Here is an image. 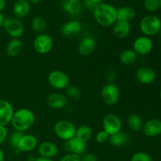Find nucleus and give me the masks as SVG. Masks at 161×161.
Returning <instances> with one entry per match:
<instances>
[{
  "label": "nucleus",
  "mask_w": 161,
  "mask_h": 161,
  "mask_svg": "<svg viewBox=\"0 0 161 161\" xmlns=\"http://www.w3.org/2000/svg\"><path fill=\"white\" fill-rule=\"evenodd\" d=\"M4 19H5L4 16H3V14L0 13V28L3 26V22H4Z\"/></svg>",
  "instance_id": "42"
},
{
  "label": "nucleus",
  "mask_w": 161,
  "mask_h": 161,
  "mask_svg": "<svg viewBox=\"0 0 161 161\" xmlns=\"http://www.w3.org/2000/svg\"><path fill=\"white\" fill-rule=\"evenodd\" d=\"M156 72L152 68L148 66L140 67L136 72V78L142 84L149 85L153 83L156 80Z\"/></svg>",
  "instance_id": "14"
},
{
  "label": "nucleus",
  "mask_w": 161,
  "mask_h": 161,
  "mask_svg": "<svg viewBox=\"0 0 161 161\" xmlns=\"http://www.w3.org/2000/svg\"><path fill=\"white\" fill-rule=\"evenodd\" d=\"M67 97L60 93H53L47 97V104L53 109H63L67 105Z\"/></svg>",
  "instance_id": "17"
},
{
  "label": "nucleus",
  "mask_w": 161,
  "mask_h": 161,
  "mask_svg": "<svg viewBox=\"0 0 161 161\" xmlns=\"http://www.w3.org/2000/svg\"><path fill=\"white\" fill-rule=\"evenodd\" d=\"M47 80L50 86L56 90H65L69 86V77L61 70H53L49 73Z\"/></svg>",
  "instance_id": "7"
},
{
  "label": "nucleus",
  "mask_w": 161,
  "mask_h": 161,
  "mask_svg": "<svg viewBox=\"0 0 161 161\" xmlns=\"http://www.w3.org/2000/svg\"><path fill=\"white\" fill-rule=\"evenodd\" d=\"M93 1H94L96 4L98 5V4H100V3H102V2H103L104 0H93Z\"/></svg>",
  "instance_id": "45"
},
{
  "label": "nucleus",
  "mask_w": 161,
  "mask_h": 161,
  "mask_svg": "<svg viewBox=\"0 0 161 161\" xmlns=\"http://www.w3.org/2000/svg\"><path fill=\"white\" fill-rule=\"evenodd\" d=\"M102 126H103V130L109 135H112L121 131L122 121L117 115L114 113H109L105 115L104 117Z\"/></svg>",
  "instance_id": "9"
},
{
  "label": "nucleus",
  "mask_w": 161,
  "mask_h": 161,
  "mask_svg": "<svg viewBox=\"0 0 161 161\" xmlns=\"http://www.w3.org/2000/svg\"><path fill=\"white\" fill-rule=\"evenodd\" d=\"M109 136L110 135H108L106 131H105L104 130H102L97 133V135H96L95 136V140L97 143H99V144H103V143L108 141Z\"/></svg>",
  "instance_id": "34"
},
{
  "label": "nucleus",
  "mask_w": 161,
  "mask_h": 161,
  "mask_svg": "<svg viewBox=\"0 0 161 161\" xmlns=\"http://www.w3.org/2000/svg\"><path fill=\"white\" fill-rule=\"evenodd\" d=\"M160 10H161V0H160Z\"/></svg>",
  "instance_id": "48"
},
{
  "label": "nucleus",
  "mask_w": 161,
  "mask_h": 161,
  "mask_svg": "<svg viewBox=\"0 0 161 161\" xmlns=\"http://www.w3.org/2000/svg\"><path fill=\"white\" fill-rule=\"evenodd\" d=\"M61 7L70 15H77L81 12L82 5L80 0H62Z\"/></svg>",
  "instance_id": "22"
},
{
  "label": "nucleus",
  "mask_w": 161,
  "mask_h": 161,
  "mask_svg": "<svg viewBox=\"0 0 161 161\" xmlns=\"http://www.w3.org/2000/svg\"><path fill=\"white\" fill-rule=\"evenodd\" d=\"M58 146L52 142H42L38 146V153L41 157L52 159L58 155Z\"/></svg>",
  "instance_id": "15"
},
{
  "label": "nucleus",
  "mask_w": 161,
  "mask_h": 161,
  "mask_svg": "<svg viewBox=\"0 0 161 161\" xmlns=\"http://www.w3.org/2000/svg\"><path fill=\"white\" fill-rule=\"evenodd\" d=\"M143 133L146 136L153 138L161 135V121L157 119H151L142 126Z\"/></svg>",
  "instance_id": "16"
},
{
  "label": "nucleus",
  "mask_w": 161,
  "mask_h": 161,
  "mask_svg": "<svg viewBox=\"0 0 161 161\" xmlns=\"http://www.w3.org/2000/svg\"><path fill=\"white\" fill-rule=\"evenodd\" d=\"M38 146V140L36 137L33 135L29 134H24L23 136L20 138L17 150L15 151L16 153H28L34 150Z\"/></svg>",
  "instance_id": "11"
},
{
  "label": "nucleus",
  "mask_w": 161,
  "mask_h": 161,
  "mask_svg": "<svg viewBox=\"0 0 161 161\" xmlns=\"http://www.w3.org/2000/svg\"><path fill=\"white\" fill-rule=\"evenodd\" d=\"M119 61L124 65H132L135 64L138 58V54L130 49H127V50H123L119 54Z\"/></svg>",
  "instance_id": "26"
},
{
  "label": "nucleus",
  "mask_w": 161,
  "mask_h": 161,
  "mask_svg": "<svg viewBox=\"0 0 161 161\" xmlns=\"http://www.w3.org/2000/svg\"><path fill=\"white\" fill-rule=\"evenodd\" d=\"M106 79L108 80L109 83H113V82L114 81L115 79H116V72H115L114 69H110L109 70L107 71Z\"/></svg>",
  "instance_id": "39"
},
{
  "label": "nucleus",
  "mask_w": 161,
  "mask_h": 161,
  "mask_svg": "<svg viewBox=\"0 0 161 161\" xmlns=\"http://www.w3.org/2000/svg\"><path fill=\"white\" fill-rule=\"evenodd\" d=\"M31 28L36 32L42 33L47 28V22L42 17H36L31 21Z\"/></svg>",
  "instance_id": "29"
},
{
  "label": "nucleus",
  "mask_w": 161,
  "mask_h": 161,
  "mask_svg": "<svg viewBox=\"0 0 161 161\" xmlns=\"http://www.w3.org/2000/svg\"><path fill=\"white\" fill-rule=\"evenodd\" d=\"M4 159H5L4 153H3V149L0 148V161H4Z\"/></svg>",
  "instance_id": "43"
},
{
  "label": "nucleus",
  "mask_w": 161,
  "mask_h": 161,
  "mask_svg": "<svg viewBox=\"0 0 161 161\" xmlns=\"http://www.w3.org/2000/svg\"><path fill=\"white\" fill-rule=\"evenodd\" d=\"M31 5L28 0H17L13 8V12L17 18H23L29 14Z\"/></svg>",
  "instance_id": "21"
},
{
  "label": "nucleus",
  "mask_w": 161,
  "mask_h": 161,
  "mask_svg": "<svg viewBox=\"0 0 161 161\" xmlns=\"http://www.w3.org/2000/svg\"><path fill=\"white\" fill-rule=\"evenodd\" d=\"M23 49V43L20 39H12L6 46V53L9 57L17 56Z\"/></svg>",
  "instance_id": "25"
},
{
  "label": "nucleus",
  "mask_w": 161,
  "mask_h": 161,
  "mask_svg": "<svg viewBox=\"0 0 161 161\" xmlns=\"http://www.w3.org/2000/svg\"><path fill=\"white\" fill-rule=\"evenodd\" d=\"M80 161H98V159L95 154L84 153L80 157Z\"/></svg>",
  "instance_id": "36"
},
{
  "label": "nucleus",
  "mask_w": 161,
  "mask_h": 161,
  "mask_svg": "<svg viewBox=\"0 0 161 161\" xmlns=\"http://www.w3.org/2000/svg\"><path fill=\"white\" fill-rule=\"evenodd\" d=\"M101 97L104 103L107 105H114L119 102L120 97L119 89L115 83L105 85L101 91Z\"/></svg>",
  "instance_id": "6"
},
{
  "label": "nucleus",
  "mask_w": 161,
  "mask_h": 161,
  "mask_svg": "<svg viewBox=\"0 0 161 161\" xmlns=\"http://www.w3.org/2000/svg\"><path fill=\"white\" fill-rule=\"evenodd\" d=\"M66 95L69 98L73 101H77L81 97V91L77 86H69L66 88Z\"/></svg>",
  "instance_id": "31"
},
{
  "label": "nucleus",
  "mask_w": 161,
  "mask_h": 161,
  "mask_svg": "<svg viewBox=\"0 0 161 161\" xmlns=\"http://www.w3.org/2000/svg\"><path fill=\"white\" fill-rule=\"evenodd\" d=\"M130 161H153L149 154L145 152H137L131 157Z\"/></svg>",
  "instance_id": "33"
},
{
  "label": "nucleus",
  "mask_w": 161,
  "mask_h": 161,
  "mask_svg": "<svg viewBox=\"0 0 161 161\" xmlns=\"http://www.w3.org/2000/svg\"><path fill=\"white\" fill-rule=\"evenodd\" d=\"M136 16L135 9L131 6H125L117 9V20L130 22Z\"/></svg>",
  "instance_id": "23"
},
{
  "label": "nucleus",
  "mask_w": 161,
  "mask_h": 161,
  "mask_svg": "<svg viewBox=\"0 0 161 161\" xmlns=\"http://www.w3.org/2000/svg\"><path fill=\"white\" fill-rule=\"evenodd\" d=\"M60 161H80V157L73 153H67L61 157Z\"/></svg>",
  "instance_id": "35"
},
{
  "label": "nucleus",
  "mask_w": 161,
  "mask_h": 161,
  "mask_svg": "<svg viewBox=\"0 0 161 161\" xmlns=\"http://www.w3.org/2000/svg\"><path fill=\"white\" fill-rule=\"evenodd\" d=\"M160 39H161V30H160Z\"/></svg>",
  "instance_id": "47"
},
{
  "label": "nucleus",
  "mask_w": 161,
  "mask_h": 161,
  "mask_svg": "<svg viewBox=\"0 0 161 161\" xmlns=\"http://www.w3.org/2000/svg\"><path fill=\"white\" fill-rule=\"evenodd\" d=\"M29 3H34V4H38V3H42L43 0H28Z\"/></svg>",
  "instance_id": "44"
},
{
  "label": "nucleus",
  "mask_w": 161,
  "mask_h": 161,
  "mask_svg": "<svg viewBox=\"0 0 161 161\" xmlns=\"http://www.w3.org/2000/svg\"><path fill=\"white\" fill-rule=\"evenodd\" d=\"M139 28L145 36H156L161 30V20L158 17L152 14L145 16L140 21Z\"/></svg>",
  "instance_id": "3"
},
{
  "label": "nucleus",
  "mask_w": 161,
  "mask_h": 161,
  "mask_svg": "<svg viewBox=\"0 0 161 161\" xmlns=\"http://www.w3.org/2000/svg\"><path fill=\"white\" fill-rule=\"evenodd\" d=\"M153 44L151 39L147 36H139L133 42V49L132 50L138 55H147L152 51Z\"/></svg>",
  "instance_id": "10"
},
{
  "label": "nucleus",
  "mask_w": 161,
  "mask_h": 161,
  "mask_svg": "<svg viewBox=\"0 0 161 161\" xmlns=\"http://www.w3.org/2000/svg\"><path fill=\"white\" fill-rule=\"evenodd\" d=\"M36 120L34 113L28 108H20L14 113L11 124L15 130L24 132L31 128Z\"/></svg>",
  "instance_id": "2"
},
{
  "label": "nucleus",
  "mask_w": 161,
  "mask_h": 161,
  "mask_svg": "<svg viewBox=\"0 0 161 161\" xmlns=\"http://www.w3.org/2000/svg\"><path fill=\"white\" fill-rule=\"evenodd\" d=\"M64 150L67 153H73L81 157L86 151V143L83 142L78 138L74 137L70 140L65 142L64 145Z\"/></svg>",
  "instance_id": "12"
},
{
  "label": "nucleus",
  "mask_w": 161,
  "mask_h": 161,
  "mask_svg": "<svg viewBox=\"0 0 161 161\" xmlns=\"http://www.w3.org/2000/svg\"><path fill=\"white\" fill-rule=\"evenodd\" d=\"M96 41L93 37H85L78 45V52L82 56L91 54L95 50Z\"/></svg>",
  "instance_id": "20"
},
{
  "label": "nucleus",
  "mask_w": 161,
  "mask_h": 161,
  "mask_svg": "<svg viewBox=\"0 0 161 161\" xmlns=\"http://www.w3.org/2000/svg\"><path fill=\"white\" fill-rule=\"evenodd\" d=\"M35 161H53L52 159H50V158H45V157H38V158L36 159V160Z\"/></svg>",
  "instance_id": "40"
},
{
  "label": "nucleus",
  "mask_w": 161,
  "mask_h": 161,
  "mask_svg": "<svg viewBox=\"0 0 161 161\" xmlns=\"http://www.w3.org/2000/svg\"><path fill=\"white\" fill-rule=\"evenodd\" d=\"M130 141V136L125 132L119 131L117 133L112 135L109 136L110 145L115 147H121V146H126Z\"/></svg>",
  "instance_id": "24"
},
{
  "label": "nucleus",
  "mask_w": 161,
  "mask_h": 161,
  "mask_svg": "<svg viewBox=\"0 0 161 161\" xmlns=\"http://www.w3.org/2000/svg\"><path fill=\"white\" fill-rule=\"evenodd\" d=\"M160 0H144V6L149 12H156L160 9Z\"/></svg>",
  "instance_id": "32"
},
{
  "label": "nucleus",
  "mask_w": 161,
  "mask_h": 161,
  "mask_svg": "<svg viewBox=\"0 0 161 161\" xmlns=\"http://www.w3.org/2000/svg\"><path fill=\"white\" fill-rule=\"evenodd\" d=\"M83 5H84L85 8H86L89 10H91L93 12L94 9H95L96 6H97L93 0H84L83 1Z\"/></svg>",
  "instance_id": "38"
},
{
  "label": "nucleus",
  "mask_w": 161,
  "mask_h": 161,
  "mask_svg": "<svg viewBox=\"0 0 161 161\" xmlns=\"http://www.w3.org/2000/svg\"><path fill=\"white\" fill-rule=\"evenodd\" d=\"M6 0H0V13L6 6Z\"/></svg>",
  "instance_id": "41"
},
{
  "label": "nucleus",
  "mask_w": 161,
  "mask_h": 161,
  "mask_svg": "<svg viewBox=\"0 0 161 161\" xmlns=\"http://www.w3.org/2000/svg\"><path fill=\"white\" fill-rule=\"evenodd\" d=\"M14 113L12 105L8 101L0 99V125L6 127V125L9 124L11 122Z\"/></svg>",
  "instance_id": "13"
},
{
  "label": "nucleus",
  "mask_w": 161,
  "mask_h": 161,
  "mask_svg": "<svg viewBox=\"0 0 161 161\" xmlns=\"http://www.w3.org/2000/svg\"><path fill=\"white\" fill-rule=\"evenodd\" d=\"M160 98H161V90H160Z\"/></svg>",
  "instance_id": "46"
},
{
  "label": "nucleus",
  "mask_w": 161,
  "mask_h": 161,
  "mask_svg": "<svg viewBox=\"0 0 161 161\" xmlns=\"http://www.w3.org/2000/svg\"><path fill=\"white\" fill-rule=\"evenodd\" d=\"M53 130L54 134L58 138L66 142L75 137L76 127L70 121L63 119L58 121L55 124Z\"/></svg>",
  "instance_id": "4"
},
{
  "label": "nucleus",
  "mask_w": 161,
  "mask_h": 161,
  "mask_svg": "<svg viewBox=\"0 0 161 161\" xmlns=\"http://www.w3.org/2000/svg\"><path fill=\"white\" fill-rule=\"evenodd\" d=\"M82 30V25L79 20H72L66 22L61 28V32L63 36L70 37V36L78 35Z\"/></svg>",
  "instance_id": "18"
},
{
  "label": "nucleus",
  "mask_w": 161,
  "mask_h": 161,
  "mask_svg": "<svg viewBox=\"0 0 161 161\" xmlns=\"http://www.w3.org/2000/svg\"><path fill=\"white\" fill-rule=\"evenodd\" d=\"M127 125L129 128L133 131L138 132L142 129V120L138 115L135 113H132L127 117Z\"/></svg>",
  "instance_id": "28"
},
{
  "label": "nucleus",
  "mask_w": 161,
  "mask_h": 161,
  "mask_svg": "<svg viewBox=\"0 0 161 161\" xmlns=\"http://www.w3.org/2000/svg\"><path fill=\"white\" fill-rule=\"evenodd\" d=\"M93 135H94V132L91 127L83 125L76 128L75 137L83 142L86 143L90 140H91V138H93Z\"/></svg>",
  "instance_id": "27"
},
{
  "label": "nucleus",
  "mask_w": 161,
  "mask_h": 161,
  "mask_svg": "<svg viewBox=\"0 0 161 161\" xmlns=\"http://www.w3.org/2000/svg\"><path fill=\"white\" fill-rule=\"evenodd\" d=\"M113 26V34L118 39H124L130 34V28H131L130 22L117 20Z\"/></svg>",
  "instance_id": "19"
},
{
  "label": "nucleus",
  "mask_w": 161,
  "mask_h": 161,
  "mask_svg": "<svg viewBox=\"0 0 161 161\" xmlns=\"http://www.w3.org/2000/svg\"><path fill=\"white\" fill-rule=\"evenodd\" d=\"M53 46V40L48 34L41 33L35 38L33 41V47L36 52L39 54L48 53L52 50Z\"/></svg>",
  "instance_id": "8"
},
{
  "label": "nucleus",
  "mask_w": 161,
  "mask_h": 161,
  "mask_svg": "<svg viewBox=\"0 0 161 161\" xmlns=\"http://www.w3.org/2000/svg\"><path fill=\"white\" fill-rule=\"evenodd\" d=\"M24 132L21 131H18V130H15V131L13 132L11 134V135L9 136V146H11L15 152L17 149V146H18L19 142H20V138L21 137L23 136Z\"/></svg>",
  "instance_id": "30"
},
{
  "label": "nucleus",
  "mask_w": 161,
  "mask_h": 161,
  "mask_svg": "<svg viewBox=\"0 0 161 161\" xmlns=\"http://www.w3.org/2000/svg\"><path fill=\"white\" fill-rule=\"evenodd\" d=\"M3 27L7 34L13 39H19L24 34L23 24L17 17H5Z\"/></svg>",
  "instance_id": "5"
},
{
  "label": "nucleus",
  "mask_w": 161,
  "mask_h": 161,
  "mask_svg": "<svg viewBox=\"0 0 161 161\" xmlns=\"http://www.w3.org/2000/svg\"><path fill=\"white\" fill-rule=\"evenodd\" d=\"M96 22L102 27H110L117 21V9L108 3H100L93 11Z\"/></svg>",
  "instance_id": "1"
},
{
  "label": "nucleus",
  "mask_w": 161,
  "mask_h": 161,
  "mask_svg": "<svg viewBox=\"0 0 161 161\" xmlns=\"http://www.w3.org/2000/svg\"><path fill=\"white\" fill-rule=\"evenodd\" d=\"M7 138V130L5 126L0 125V145L3 144Z\"/></svg>",
  "instance_id": "37"
}]
</instances>
